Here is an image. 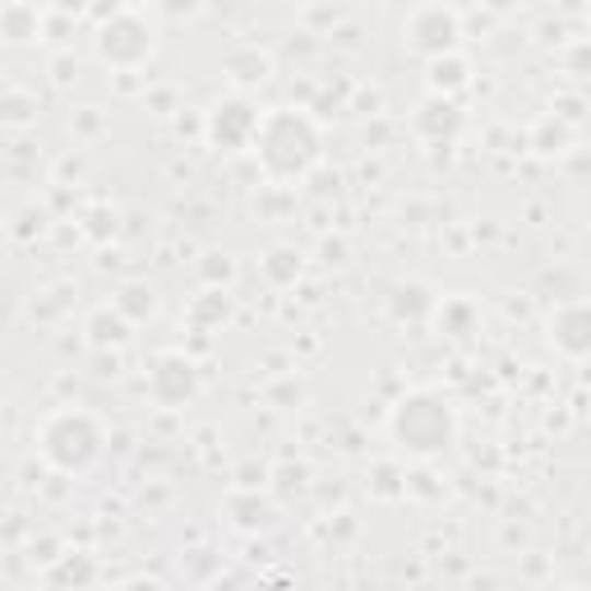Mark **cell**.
Instances as JSON below:
<instances>
[{"mask_svg": "<svg viewBox=\"0 0 591 591\" xmlns=\"http://www.w3.org/2000/svg\"><path fill=\"white\" fill-rule=\"evenodd\" d=\"M426 79H430V97H457L462 89H472V60L462 51H449V56H434L426 60Z\"/></svg>", "mask_w": 591, "mask_h": 591, "instance_id": "7c38bea8", "label": "cell"}, {"mask_svg": "<svg viewBox=\"0 0 591 591\" xmlns=\"http://www.w3.org/2000/svg\"><path fill=\"white\" fill-rule=\"evenodd\" d=\"M551 343H555V351L568 356V361H582V356L591 351V310H587V301L555 305V314H551Z\"/></svg>", "mask_w": 591, "mask_h": 591, "instance_id": "ba28073f", "label": "cell"}, {"mask_svg": "<svg viewBox=\"0 0 591 591\" xmlns=\"http://www.w3.org/2000/svg\"><path fill=\"white\" fill-rule=\"evenodd\" d=\"M403 42H407V51L426 56V60L449 56L462 42V14L453 5H412L403 14Z\"/></svg>", "mask_w": 591, "mask_h": 591, "instance_id": "8992f818", "label": "cell"}, {"mask_svg": "<svg viewBox=\"0 0 591 591\" xmlns=\"http://www.w3.org/2000/svg\"><path fill=\"white\" fill-rule=\"evenodd\" d=\"M93 51L107 70H143L158 56V19L139 10V5H112L97 10V28H93Z\"/></svg>", "mask_w": 591, "mask_h": 591, "instance_id": "277c9868", "label": "cell"}, {"mask_svg": "<svg viewBox=\"0 0 591 591\" xmlns=\"http://www.w3.org/2000/svg\"><path fill=\"white\" fill-rule=\"evenodd\" d=\"M227 74L241 83V89H250V83H264L273 74V60L259 51V47H241L227 56Z\"/></svg>", "mask_w": 591, "mask_h": 591, "instance_id": "d6986e66", "label": "cell"}, {"mask_svg": "<svg viewBox=\"0 0 591 591\" xmlns=\"http://www.w3.org/2000/svg\"><path fill=\"white\" fill-rule=\"evenodd\" d=\"M204 273H208V282H213V291H218V282H231V278H236V264H231L227 255H208Z\"/></svg>", "mask_w": 591, "mask_h": 591, "instance_id": "cb8c5ba5", "label": "cell"}, {"mask_svg": "<svg viewBox=\"0 0 591 591\" xmlns=\"http://www.w3.org/2000/svg\"><path fill=\"white\" fill-rule=\"evenodd\" d=\"M389 439L412 462H434L457 443V412L434 389H407L389 412Z\"/></svg>", "mask_w": 591, "mask_h": 591, "instance_id": "7a4b0ae2", "label": "cell"}, {"mask_svg": "<svg viewBox=\"0 0 591 591\" xmlns=\"http://www.w3.org/2000/svg\"><path fill=\"white\" fill-rule=\"evenodd\" d=\"M83 333H89V343H93L97 351H107V347H125V343H130L135 324L125 320L116 305H97V310L89 314V324H83Z\"/></svg>", "mask_w": 591, "mask_h": 591, "instance_id": "4fadbf2b", "label": "cell"}, {"mask_svg": "<svg viewBox=\"0 0 591 591\" xmlns=\"http://www.w3.org/2000/svg\"><path fill=\"white\" fill-rule=\"evenodd\" d=\"M412 125H416V135L426 143H449L462 130V107H457V102H449V97H426L416 107Z\"/></svg>", "mask_w": 591, "mask_h": 591, "instance_id": "9c48e42d", "label": "cell"}, {"mask_svg": "<svg viewBox=\"0 0 591 591\" xmlns=\"http://www.w3.org/2000/svg\"><path fill=\"white\" fill-rule=\"evenodd\" d=\"M250 148H255L268 181H278V185L305 181L324 162V125L305 107H268L259 116V135Z\"/></svg>", "mask_w": 591, "mask_h": 591, "instance_id": "6da1fadb", "label": "cell"}, {"mask_svg": "<svg viewBox=\"0 0 591 591\" xmlns=\"http://www.w3.org/2000/svg\"><path fill=\"white\" fill-rule=\"evenodd\" d=\"M259 268H264V278L273 287H291L305 273V259H301V250H296V245H273Z\"/></svg>", "mask_w": 591, "mask_h": 591, "instance_id": "ac0fdd59", "label": "cell"}, {"mask_svg": "<svg viewBox=\"0 0 591 591\" xmlns=\"http://www.w3.org/2000/svg\"><path fill=\"white\" fill-rule=\"evenodd\" d=\"M227 509H231V513L241 509V518H231V522L241 526V532H264V526L278 522V509H273V503H264V499H259V490L231 495V499H227Z\"/></svg>", "mask_w": 591, "mask_h": 591, "instance_id": "e0dca14e", "label": "cell"}, {"mask_svg": "<svg viewBox=\"0 0 591 591\" xmlns=\"http://www.w3.org/2000/svg\"><path fill=\"white\" fill-rule=\"evenodd\" d=\"M195 393H199V366H195V356H185V351H158L153 356V366H148V397H153L158 407H185V403H195Z\"/></svg>", "mask_w": 591, "mask_h": 591, "instance_id": "52a82bcc", "label": "cell"}, {"mask_svg": "<svg viewBox=\"0 0 591 591\" xmlns=\"http://www.w3.org/2000/svg\"><path fill=\"white\" fill-rule=\"evenodd\" d=\"M33 439L42 462L60 476H89L107 453V426L89 407H51Z\"/></svg>", "mask_w": 591, "mask_h": 591, "instance_id": "3957f363", "label": "cell"}, {"mask_svg": "<svg viewBox=\"0 0 591 591\" xmlns=\"http://www.w3.org/2000/svg\"><path fill=\"white\" fill-rule=\"evenodd\" d=\"M125 591H162V582L158 578H130V582H125Z\"/></svg>", "mask_w": 591, "mask_h": 591, "instance_id": "484cf974", "label": "cell"}, {"mask_svg": "<svg viewBox=\"0 0 591 591\" xmlns=\"http://www.w3.org/2000/svg\"><path fill=\"white\" fill-rule=\"evenodd\" d=\"M434 320H439V333H449V337H472L480 310L467 301V296H449V301L434 305Z\"/></svg>", "mask_w": 591, "mask_h": 591, "instance_id": "2e32d148", "label": "cell"}, {"mask_svg": "<svg viewBox=\"0 0 591 591\" xmlns=\"http://www.w3.org/2000/svg\"><path fill=\"white\" fill-rule=\"evenodd\" d=\"M568 139H573V135H568V125H564V120H545V135L536 139V148H541L545 158H551V153H564Z\"/></svg>", "mask_w": 591, "mask_h": 591, "instance_id": "7402d4cb", "label": "cell"}, {"mask_svg": "<svg viewBox=\"0 0 591 591\" xmlns=\"http://www.w3.org/2000/svg\"><path fill=\"white\" fill-rule=\"evenodd\" d=\"M42 116V97L19 79H0V135L10 130H28Z\"/></svg>", "mask_w": 591, "mask_h": 591, "instance_id": "30bf717a", "label": "cell"}, {"mask_svg": "<svg viewBox=\"0 0 591 591\" xmlns=\"http://www.w3.org/2000/svg\"><path fill=\"white\" fill-rule=\"evenodd\" d=\"M259 107L245 93H227L213 107L204 112V139L218 148V153H245L259 135Z\"/></svg>", "mask_w": 591, "mask_h": 591, "instance_id": "5b68a950", "label": "cell"}, {"mask_svg": "<svg viewBox=\"0 0 591 591\" xmlns=\"http://www.w3.org/2000/svg\"><path fill=\"white\" fill-rule=\"evenodd\" d=\"M74 74H79V60H74L70 51H60V56L51 60V79L60 83V89H66V83H74Z\"/></svg>", "mask_w": 591, "mask_h": 591, "instance_id": "d4e9b609", "label": "cell"}, {"mask_svg": "<svg viewBox=\"0 0 591 591\" xmlns=\"http://www.w3.org/2000/svg\"><path fill=\"white\" fill-rule=\"evenodd\" d=\"M47 33V10L37 5H24V0H14V5H0V42L5 47H33Z\"/></svg>", "mask_w": 591, "mask_h": 591, "instance_id": "8fae6325", "label": "cell"}, {"mask_svg": "<svg viewBox=\"0 0 591 591\" xmlns=\"http://www.w3.org/2000/svg\"><path fill=\"white\" fill-rule=\"evenodd\" d=\"M112 305L139 328L143 320H153V314H158V287H153V282H125V287L116 291Z\"/></svg>", "mask_w": 591, "mask_h": 591, "instance_id": "9a60e30c", "label": "cell"}, {"mask_svg": "<svg viewBox=\"0 0 591 591\" xmlns=\"http://www.w3.org/2000/svg\"><path fill=\"white\" fill-rule=\"evenodd\" d=\"M70 130H79L83 139H97L102 130H107V120L97 116V107H79V112L70 116Z\"/></svg>", "mask_w": 591, "mask_h": 591, "instance_id": "603a6c76", "label": "cell"}, {"mask_svg": "<svg viewBox=\"0 0 591 591\" xmlns=\"http://www.w3.org/2000/svg\"><path fill=\"white\" fill-rule=\"evenodd\" d=\"M434 305H439V296H430V287H420V282H403V287H393V296H389V314L393 320H407V324L426 320Z\"/></svg>", "mask_w": 591, "mask_h": 591, "instance_id": "5bb4252c", "label": "cell"}, {"mask_svg": "<svg viewBox=\"0 0 591 591\" xmlns=\"http://www.w3.org/2000/svg\"><path fill=\"white\" fill-rule=\"evenodd\" d=\"M227 314H231V296H227L222 287H218V291L208 287V291L199 296V301L189 305V320H195L199 328H218V324L227 320Z\"/></svg>", "mask_w": 591, "mask_h": 591, "instance_id": "ffe728a7", "label": "cell"}, {"mask_svg": "<svg viewBox=\"0 0 591 591\" xmlns=\"http://www.w3.org/2000/svg\"><path fill=\"white\" fill-rule=\"evenodd\" d=\"M51 578H56V582H74V587H83V582L93 578V559L83 555V551H70L66 559L51 568Z\"/></svg>", "mask_w": 591, "mask_h": 591, "instance_id": "44dd1931", "label": "cell"}]
</instances>
